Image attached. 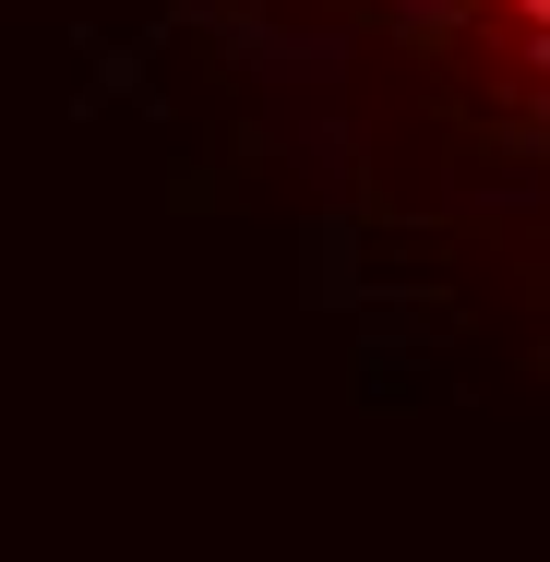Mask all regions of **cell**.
Segmentation results:
<instances>
[{
	"mask_svg": "<svg viewBox=\"0 0 550 562\" xmlns=\"http://www.w3.org/2000/svg\"><path fill=\"white\" fill-rule=\"evenodd\" d=\"M491 24H503V48L527 60V72H550V0H479Z\"/></svg>",
	"mask_w": 550,
	"mask_h": 562,
	"instance_id": "obj_1",
	"label": "cell"
}]
</instances>
